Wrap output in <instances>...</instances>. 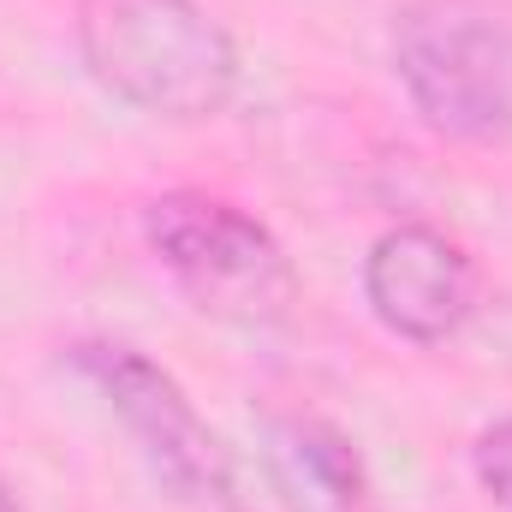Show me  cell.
Returning <instances> with one entry per match:
<instances>
[{"mask_svg": "<svg viewBox=\"0 0 512 512\" xmlns=\"http://www.w3.org/2000/svg\"><path fill=\"white\" fill-rule=\"evenodd\" d=\"M72 42L102 96L161 126H209L233 108L245 60L203 0H72Z\"/></svg>", "mask_w": 512, "mask_h": 512, "instance_id": "cell-1", "label": "cell"}, {"mask_svg": "<svg viewBox=\"0 0 512 512\" xmlns=\"http://www.w3.org/2000/svg\"><path fill=\"white\" fill-rule=\"evenodd\" d=\"M471 477L489 495V507L512 512V417H495L477 441H471Z\"/></svg>", "mask_w": 512, "mask_h": 512, "instance_id": "cell-7", "label": "cell"}, {"mask_svg": "<svg viewBox=\"0 0 512 512\" xmlns=\"http://www.w3.org/2000/svg\"><path fill=\"white\" fill-rule=\"evenodd\" d=\"M364 304L393 340L405 346H447L465 334L483 298V268L465 239L429 227V221H399L364 251L358 268Z\"/></svg>", "mask_w": 512, "mask_h": 512, "instance_id": "cell-5", "label": "cell"}, {"mask_svg": "<svg viewBox=\"0 0 512 512\" xmlns=\"http://www.w3.org/2000/svg\"><path fill=\"white\" fill-rule=\"evenodd\" d=\"M0 512H24V501H18V495H12L6 483H0Z\"/></svg>", "mask_w": 512, "mask_h": 512, "instance_id": "cell-8", "label": "cell"}, {"mask_svg": "<svg viewBox=\"0 0 512 512\" xmlns=\"http://www.w3.org/2000/svg\"><path fill=\"white\" fill-rule=\"evenodd\" d=\"M262 465L286 512H364V459L346 429L310 411H280L262 423Z\"/></svg>", "mask_w": 512, "mask_h": 512, "instance_id": "cell-6", "label": "cell"}, {"mask_svg": "<svg viewBox=\"0 0 512 512\" xmlns=\"http://www.w3.org/2000/svg\"><path fill=\"white\" fill-rule=\"evenodd\" d=\"M149 256L173 274V286L215 322L274 328L298 304V268L274 227L221 191H161L137 215Z\"/></svg>", "mask_w": 512, "mask_h": 512, "instance_id": "cell-3", "label": "cell"}, {"mask_svg": "<svg viewBox=\"0 0 512 512\" xmlns=\"http://www.w3.org/2000/svg\"><path fill=\"white\" fill-rule=\"evenodd\" d=\"M387 66L435 137L465 149L512 143V0H399Z\"/></svg>", "mask_w": 512, "mask_h": 512, "instance_id": "cell-2", "label": "cell"}, {"mask_svg": "<svg viewBox=\"0 0 512 512\" xmlns=\"http://www.w3.org/2000/svg\"><path fill=\"white\" fill-rule=\"evenodd\" d=\"M66 364L72 376L96 387V399L120 417L137 459L149 465V477L185 512H245L239 465L227 441L209 429V417L197 411V399L179 387L167 364H155L126 340H78Z\"/></svg>", "mask_w": 512, "mask_h": 512, "instance_id": "cell-4", "label": "cell"}]
</instances>
